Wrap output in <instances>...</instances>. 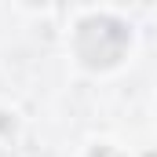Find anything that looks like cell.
Wrapping results in <instances>:
<instances>
[{
	"instance_id": "cell-2",
	"label": "cell",
	"mask_w": 157,
	"mask_h": 157,
	"mask_svg": "<svg viewBox=\"0 0 157 157\" xmlns=\"http://www.w3.org/2000/svg\"><path fill=\"white\" fill-rule=\"evenodd\" d=\"M91 157H117V154H113L110 146H99V150H95V154H91Z\"/></svg>"
},
{
	"instance_id": "cell-1",
	"label": "cell",
	"mask_w": 157,
	"mask_h": 157,
	"mask_svg": "<svg viewBox=\"0 0 157 157\" xmlns=\"http://www.w3.org/2000/svg\"><path fill=\"white\" fill-rule=\"evenodd\" d=\"M128 26L113 18V15H88L77 26V59L88 66V70H110L117 66L128 51Z\"/></svg>"
}]
</instances>
